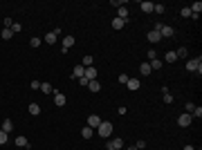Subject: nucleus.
Listing matches in <instances>:
<instances>
[{
	"instance_id": "412c9836",
	"label": "nucleus",
	"mask_w": 202,
	"mask_h": 150,
	"mask_svg": "<svg viewBox=\"0 0 202 150\" xmlns=\"http://www.w3.org/2000/svg\"><path fill=\"white\" fill-rule=\"evenodd\" d=\"M164 61H166V63H175V61H177L175 52H166V54H164Z\"/></svg>"
},
{
	"instance_id": "9b49d317",
	"label": "nucleus",
	"mask_w": 202,
	"mask_h": 150,
	"mask_svg": "<svg viewBox=\"0 0 202 150\" xmlns=\"http://www.w3.org/2000/svg\"><path fill=\"white\" fill-rule=\"evenodd\" d=\"M14 144H16L18 148H27V146H29V141H27V137H23V135H18Z\"/></svg>"
},
{
	"instance_id": "37998d69",
	"label": "nucleus",
	"mask_w": 202,
	"mask_h": 150,
	"mask_svg": "<svg viewBox=\"0 0 202 150\" xmlns=\"http://www.w3.org/2000/svg\"><path fill=\"white\" fill-rule=\"evenodd\" d=\"M105 150H114V148H110V146H108V148H105Z\"/></svg>"
},
{
	"instance_id": "20e7f679",
	"label": "nucleus",
	"mask_w": 202,
	"mask_h": 150,
	"mask_svg": "<svg viewBox=\"0 0 202 150\" xmlns=\"http://www.w3.org/2000/svg\"><path fill=\"white\" fill-rule=\"evenodd\" d=\"M191 121H193V117H191V114H180V117H177V126H180V128H189Z\"/></svg>"
},
{
	"instance_id": "0eeeda50",
	"label": "nucleus",
	"mask_w": 202,
	"mask_h": 150,
	"mask_svg": "<svg viewBox=\"0 0 202 150\" xmlns=\"http://www.w3.org/2000/svg\"><path fill=\"white\" fill-rule=\"evenodd\" d=\"M83 79L94 81V79H97V70H94V67H85V72H83Z\"/></svg>"
},
{
	"instance_id": "dca6fc26",
	"label": "nucleus",
	"mask_w": 202,
	"mask_h": 150,
	"mask_svg": "<svg viewBox=\"0 0 202 150\" xmlns=\"http://www.w3.org/2000/svg\"><path fill=\"white\" fill-rule=\"evenodd\" d=\"M72 45H74V36H65V38H63V49L67 52Z\"/></svg>"
},
{
	"instance_id": "7c9ffc66",
	"label": "nucleus",
	"mask_w": 202,
	"mask_h": 150,
	"mask_svg": "<svg viewBox=\"0 0 202 150\" xmlns=\"http://www.w3.org/2000/svg\"><path fill=\"white\" fill-rule=\"evenodd\" d=\"M128 79H130V76H126V74H119V76H117V81L121 83V85H126V83H128Z\"/></svg>"
},
{
	"instance_id": "4c0bfd02",
	"label": "nucleus",
	"mask_w": 202,
	"mask_h": 150,
	"mask_svg": "<svg viewBox=\"0 0 202 150\" xmlns=\"http://www.w3.org/2000/svg\"><path fill=\"white\" fill-rule=\"evenodd\" d=\"M146 56H148L150 61H155V58H157V54H155V49H148V54H146Z\"/></svg>"
},
{
	"instance_id": "c756f323",
	"label": "nucleus",
	"mask_w": 202,
	"mask_h": 150,
	"mask_svg": "<svg viewBox=\"0 0 202 150\" xmlns=\"http://www.w3.org/2000/svg\"><path fill=\"white\" fill-rule=\"evenodd\" d=\"M7 141H9V135H7V132H2V130H0V146H5Z\"/></svg>"
},
{
	"instance_id": "a211bd4d",
	"label": "nucleus",
	"mask_w": 202,
	"mask_h": 150,
	"mask_svg": "<svg viewBox=\"0 0 202 150\" xmlns=\"http://www.w3.org/2000/svg\"><path fill=\"white\" fill-rule=\"evenodd\" d=\"M117 18H121V20H128V7H119Z\"/></svg>"
},
{
	"instance_id": "f3484780",
	"label": "nucleus",
	"mask_w": 202,
	"mask_h": 150,
	"mask_svg": "<svg viewBox=\"0 0 202 150\" xmlns=\"http://www.w3.org/2000/svg\"><path fill=\"white\" fill-rule=\"evenodd\" d=\"M139 72H141V76H148L153 70H150V65H148V63H141V65H139Z\"/></svg>"
},
{
	"instance_id": "2eb2a0df",
	"label": "nucleus",
	"mask_w": 202,
	"mask_h": 150,
	"mask_svg": "<svg viewBox=\"0 0 202 150\" xmlns=\"http://www.w3.org/2000/svg\"><path fill=\"white\" fill-rule=\"evenodd\" d=\"M112 29H123V25H126V20H121V18H112Z\"/></svg>"
},
{
	"instance_id": "58836bf2",
	"label": "nucleus",
	"mask_w": 202,
	"mask_h": 150,
	"mask_svg": "<svg viewBox=\"0 0 202 150\" xmlns=\"http://www.w3.org/2000/svg\"><path fill=\"white\" fill-rule=\"evenodd\" d=\"M184 108H186V112H189V114H191V112H193V108H195V105H193V103H186V105H184Z\"/></svg>"
},
{
	"instance_id": "c85d7f7f",
	"label": "nucleus",
	"mask_w": 202,
	"mask_h": 150,
	"mask_svg": "<svg viewBox=\"0 0 202 150\" xmlns=\"http://www.w3.org/2000/svg\"><path fill=\"white\" fill-rule=\"evenodd\" d=\"M148 65H150V70H162V61H157V58H155V61H150Z\"/></svg>"
},
{
	"instance_id": "9d476101",
	"label": "nucleus",
	"mask_w": 202,
	"mask_h": 150,
	"mask_svg": "<svg viewBox=\"0 0 202 150\" xmlns=\"http://www.w3.org/2000/svg\"><path fill=\"white\" fill-rule=\"evenodd\" d=\"M54 103L59 108H63L65 105V94H61V92H54Z\"/></svg>"
},
{
	"instance_id": "4468645a",
	"label": "nucleus",
	"mask_w": 202,
	"mask_h": 150,
	"mask_svg": "<svg viewBox=\"0 0 202 150\" xmlns=\"http://www.w3.org/2000/svg\"><path fill=\"white\" fill-rule=\"evenodd\" d=\"M139 7H141V11H144V14H150L153 9H155V5H153V2H148V0H144V2H141Z\"/></svg>"
},
{
	"instance_id": "39448f33",
	"label": "nucleus",
	"mask_w": 202,
	"mask_h": 150,
	"mask_svg": "<svg viewBox=\"0 0 202 150\" xmlns=\"http://www.w3.org/2000/svg\"><path fill=\"white\" fill-rule=\"evenodd\" d=\"M101 121H103V119H101L99 114H90V117H88V126L94 130V128H99V123H101Z\"/></svg>"
},
{
	"instance_id": "a878e982",
	"label": "nucleus",
	"mask_w": 202,
	"mask_h": 150,
	"mask_svg": "<svg viewBox=\"0 0 202 150\" xmlns=\"http://www.w3.org/2000/svg\"><path fill=\"white\" fill-rule=\"evenodd\" d=\"M41 92H45V94H52V85H50V83H41Z\"/></svg>"
},
{
	"instance_id": "c9c22d12",
	"label": "nucleus",
	"mask_w": 202,
	"mask_h": 150,
	"mask_svg": "<svg viewBox=\"0 0 202 150\" xmlns=\"http://www.w3.org/2000/svg\"><path fill=\"white\" fill-rule=\"evenodd\" d=\"M155 14H164V5H155V9H153Z\"/></svg>"
},
{
	"instance_id": "423d86ee",
	"label": "nucleus",
	"mask_w": 202,
	"mask_h": 150,
	"mask_svg": "<svg viewBox=\"0 0 202 150\" xmlns=\"http://www.w3.org/2000/svg\"><path fill=\"white\" fill-rule=\"evenodd\" d=\"M83 72H85V67L79 63V65H74V67H72V76L74 79H83Z\"/></svg>"
},
{
	"instance_id": "f03ea898",
	"label": "nucleus",
	"mask_w": 202,
	"mask_h": 150,
	"mask_svg": "<svg viewBox=\"0 0 202 150\" xmlns=\"http://www.w3.org/2000/svg\"><path fill=\"white\" fill-rule=\"evenodd\" d=\"M97 132H99L101 137H105V139H108V137L112 135V123H110V121H101V123H99V128H97Z\"/></svg>"
},
{
	"instance_id": "79ce46f5",
	"label": "nucleus",
	"mask_w": 202,
	"mask_h": 150,
	"mask_svg": "<svg viewBox=\"0 0 202 150\" xmlns=\"http://www.w3.org/2000/svg\"><path fill=\"white\" fill-rule=\"evenodd\" d=\"M126 150H137V148H135V146H128V148H126Z\"/></svg>"
},
{
	"instance_id": "aec40b11",
	"label": "nucleus",
	"mask_w": 202,
	"mask_h": 150,
	"mask_svg": "<svg viewBox=\"0 0 202 150\" xmlns=\"http://www.w3.org/2000/svg\"><path fill=\"white\" fill-rule=\"evenodd\" d=\"M92 135H94V130H92V128H90V126H85V128H83V130H81V137H83V139H90V137H92Z\"/></svg>"
},
{
	"instance_id": "473e14b6",
	"label": "nucleus",
	"mask_w": 202,
	"mask_h": 150,
	"mask_svg": "<svg viewBox=\"0 0 202 150\" xmlns=\"http://www.w3.org/2000/svg\"><path fill=\"white\" fill-rule=\"evenodd\" d=\"M191 117H198V119H200V117H202V108H200V105H198V108H193V112H191Z\"/></svg>"
},
{
	"instance_id": "f257e3e1",
	"label": "nucleus",
	"mask_w": 202,
	"mask_h": 150,
	"mask_svg": "<svg viewBox=\"0 0 202 150\" xmlns=\"http://www.w3.org/2000/svg\"><path fill=\"white\" fill-rule=\"evenodd\" d=\"M155 32H159V36L162 38H173V36H175V29H173L171 25H155Z\"/></svg>"
},
{
	"instance_id": "6ab92c4d",
	"label": "nucleus",
	"mask_w": 202,
	"mask_h": 150,
	"mask_svg": "<svg viewBox=\"0 0 202 150\" xmlns=\"http://www.w3.org/2000/svg\"><path fill=\"white\" fill-rule=\"evenodd\" d=\"M88 88H90V92H99V90H101V83H99L97 79H94V81H90V83H88Z\"/></svg>"
},
{
	"instance_id": "a19ab883",
	"label": "nucleus",
	"mask_w": 202,
	"mask_h": 150,
	"mask_svg": "<svg viewBox=\"0 0 202 150\" xmlns=\"http://www.w3.org/2000/svg\"><path fill=\"white\" fill-rule=\"evenodd\" d=\"M184 150H195V148L191 146V144H186V146H184Z\"/></svg>"
},
{
	"instance_id": "5701e85b",
	"label": "nucleus",
	"mask_w": 202,
	"mask_h": 150,
	"mask_svg": "<svg viewBox=\"0 0 202 150\" xmlns=\"http://www.w3.org/2000/svg\"><path fill=\"white\" fill-rule=\"evenodd\" d=\"M175 56H177V58H186V56H189V49H186V47H180V49L175 52Z\"/></svg>"
},
{
	"instance_id": "6e6552de",
	"label": "nucleus",
	"mask_w": 202,
	"mask_h": 150,
	"mask_svg": "<svg viewBox=\"0 0 202 150\" xmlns=\"http://www.w3.org/2000/svg\"><path fill=\"white\" fill-rule=\"evenodd\" d=\"M110 148H114V150H121L123 148V139H119V137H114V139H110V144H108Z\"/></svg>"
},
{
	"instance_id": "393cba45",
	"label": "nucleus",
	"mask_w": 202,
	"mask_h": 150,
	"mask_svg": "<svg viewBox=\"0 0 202 150\" xmlns=\"http://www.w3.org/2000/svg\"><path fill=\"white\" fill-rule=\"evenodd\" d=\"M29 45H32V47L36 49V47H41V45H43V41H41V38H38V36H34V38L29 41Z\"/></svg>"
},
{
	"instance_id": "f8f14e48",
	"label": "nucleus",
	"mask_w": 202,
	"mask_h": 150,
	"mask_svg": "<svg viewBox=\"0 0 202 150\" xmlns=\"http://www.w3.org/2000/svg\"><path fill=\"white\" fill-rule=\"evenodd\" d=\"M162 41V36H159V32H155V29H150L148 32V43H159Z\"/></svg>"
},
{
	"instance_id": "f704fd0d",
	"label": "nucleus",
	"mask_w": 202,
	"mask_h": 150,
	"mask_svg": "<svg viewBox=\"0 0 202 150\" xmlns=\"http://www.w3.org/2000/svg\"><path fill=\"white\" fill-rule=\"evenodd\" d=\"M135 148H137V150H144V148H146V141H144V139H139V141L135 144Z\"/></svg>"
},
{
	"instance_id": "4be33fe9",
	"label": "nucleus",
	"mask_w": 202,
	"mask_h": 150,
	"mask_svg": "<svg viewBox=\"0 0 202 150\" xmlns=\"http://www.w3.org/2000/svg\"><path fill=\"white\" fill-rule=\"evenodd\" d=\"M45 43L54 45V43H56V34H54V32H47V34H45Z\"/></svg>"
},
{
	"instance_id": "b1692460",
	"label": "nucleus",
	"mask_w": 202,
	"mask_h": 150,
	"mask_svg": "<svg viewBox=\"0 0 202 150\" xmlns=\"http://www.w3.org/2000/svg\"><path fill=\"white\" fill-rule=\"evenodd\" d=\"M81 65H83V67H92V56H83Z\"/></svg>"
},
{
	"instance_id": "bb28decb",
	"label": "nucleus",
	"mask_w": 202,
	"mask_h": 150,
	"mask_svg": "<svg viewBox=\"0 0 202 150\" xmlns=\"http://www.w3.org/2000/svg\"><path fill=\"white\" fill-rule=\"evenodd\" d=\"M180 16H182V18H189V16H193V14H191L189 7H182V9H180Z\"/></svg>"
},
{
	"instance_id": "ddd939ff",
	"label": "nucleus",
	"mask_w": 202,
	"mask_h": 150,
	"mask_svg": "<svg viewBox=\"0 0 202 150\" xmlns=\"http://www.w3.org/2000/svg\"><path fill=\"white\" fill-rule=\"evenodd\" d=\"M139 85H141V83H139L137 79H128V83H126V88H128L130 92H135V90H139Z\"/></svg>"
},
{
	"instance_id": "1a4fd4ad",
	"label": "nucleus",
	"mask_w": 202,
	"mask_h": 150,
	"mask_svg": "<svg viewBox=\"0 0 202 150\" xmlns=\"http://www.w3.org/2000/svg\"><path fill=\"white\" fill-rule=\"evenodd\" d=\"M0 130H2V132H7V135H9V132H11V130H14V121H11V119H5V121H2V128H0Z\"/></svg>"
},
{
	"instance_id": "2f4dec72",
	"label": "nucleus",
	"mask_w": 202,
	"mask_h": 150,
	"mask_svg": "<svg viewBox=\"0 0 202 150\" xmlns=\"http://www.w3.org/2000/svg\"><path fill=\"white\" fill-rule=\"evenodd\" d=\"M11 36H14V32H11V29H2V38H5V41H9Z\"/></svg>"
},
{
	"instance_id": "72a5a7b5",
	"label": "nucleus",
	"mask_w": 202,
	"mask_h": 150,
	"mask_svg": "<svg viewBox=\"0 0 202 150\" xmlns=\"http://www.w3.org/2000/svg\"><path fill=\"white\" fill-rule=\"evenodd\" d=\"M20 29H23V25H18V23L11 25V32H14V34H20Z\"/></svg>"
},
{
	"instance_id": "7ed1b4c3",
	"label": "nucleus",
	"mask_w": 202,
	"mask_h": 150,
	"mask_svg": "<svg viewBox=\"0 0 202 150\" xmlns=\"http://www.w3.org/2000/svg\"><path fill=\"white\" fill-rule=\"evenodd\" d=\"M186 70H189V72H198V74H202V58L186 61Z\"/></svg>"
},
{
	"instance_id": "e433bc0d",
	"label": "nucleus",
	"mask_w": 202,
	"mask_h": 150,
	"mask_svg": "<svg viewBox=\"0 0 202 150\" xmlns=\"http://www.w3.org/2000/svg\"><path fill=\"white\" fill-rule=\"evenodd\" d=\"M164 103H173V96H171V92H164Z\"/></svg>"
},
{
	"instance_id": "ea45409f",
	"label": "nucleus",
	"mask_w": 202,
	"mask_h": 150,
	"mask_svg": "<svg viewBox=\"0 0 202 150\" xmlns=\"http://www.w3.org/2000/svg\"><path fill=\"white\" fill-rule=\"evenodd\" d=\"M32 90H41V83H38V81H32Z\"/></svg>"
},
{
	"instance_id": "cd10ccee",
	"label": "nucleus",
	"mask_w": 202,
	"mask_h": 150,
	"mask_svg": "<svg viewBox=\"0 0 202 150\" xmlns=\"http://www.w3.org/2000/svg\"><path fill=\"white\" fill-rule=\"evenodd\" d=\"M29 114H41V105L32 103V105H29Z\"/></svg>"
}]
</instances>
